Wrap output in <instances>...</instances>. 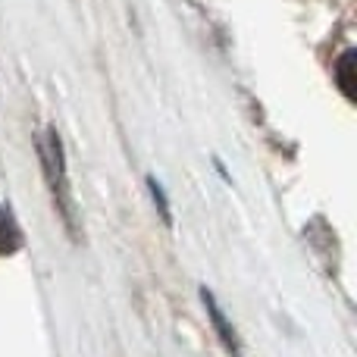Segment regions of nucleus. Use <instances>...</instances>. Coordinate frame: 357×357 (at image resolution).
I'll use <instances>...</instances> for the list:
<instances>
[{
    "label": "nucleus",
    "mask_w": 357,
    "mask_h": 357,
    "mask_svg": "<svg viewBox=\"0 0 357 357\" xmlns=\"http://www.w3.org/2000/svg\"><path fill=\"white\" fill-rule=\"evenodd\" d=\"M38 160H41L44 178H47L56 216L63 220L69 238H79V213H75V197H73V188H69V173H66V154H63L56 129H47V135L38 142Z\"/></svg>",
    "instance_id": "obj_1"
},
{
    "label": "nucleus",
    "mask_w": 357,
    "mask_h": 357,
    "mask_svg": "<svg viewBox=\"0 0 357 357\" xmlns=\"http://www.w3.org/2000/svg\"><path fill=\"white\" fill-rule=\"evenodd\" d=\"M201 298H204V307H207V314H210V320H213L216 333H220L222 345H226V351L229 354H238V335H235V329L229 326L226 314L220 310V304H216V298L210 295V289H201Z\"/></svg>",
    "instance_id": "obj_2"
},
{
    "label": "nucleus",
    "mask_w": 357,
    "mask_h": 357,
    "mask_svg": "<svg viewBox=\"0 0 357 357\" xmlns=\"http://www.w3.org/2000/svg\"><path fill=\"white\" fill-rule=\"evenodd\" d=\"M357 50H345V54L339 56V63H335V82H339L342 94H345L348 100H354L357 94Z\"/></svg>",
    "instance_id": "obj_3"
},
{
    "label": "nucleus",
    "mask_w": 357,
    "mask_h": 357,
    "mask_svg": "<svg viewBox=\"0 0 357 357\" xmlns=\"http://www.w3.org/2000/svg\"><path fill=\"white\" fill-rule=\"evenodd\" d=\"M22 248V232L13 222V216L0 207V254H16Z\"/></svg>",
    "instance_id": "obj_4"
},
{
    "label": "nucleus",
    "mask_w": 357,
    "mask_h": 357,
    "mask_svg": "<svg viewBox=\"0 0 357 357\" xmlns=\"http://www.w3.org/2000/svg\"><path fill=\"white\" fill-rule=\"evenodd\" d=\"M148 185H151V197H154V204L160 207V216H163V222H173V213H169V204H167V197H163V188L154 182V178H148Z\"/></svg>",
    "instance_id": "obj_5"
}]
</instances>
